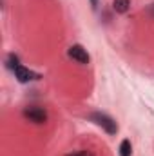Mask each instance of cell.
<instances>
[{"mask_svg":"<svg viewBox=\"0 0 154 156\" xmlns=\"http://www.w3.org/2000/svg\"><path fill=\"white\" fill-rule=\"evenodd\" d=\"M67 156H94V154H91L87 151H78V153H73V154H67Z\"/></svg>","mask_w":154,"mask_h":156,"instance_id":"7","label":"cell"},{"mask_svg":"<svg viewBox=\"0 0 154 156\" xmlns=\"http://www.w3.org/2000/svg\"><path fill=\"white\" fill-rule=\"evenodd\" d=\"M15 76L18 78V82L26 83V82H29V80H35V78H37V75H35V73H31L29 69H26V67L18 66V67L15 69Z\"/></svg>","mask_w":154,"mask_h":156,"instance_id":"4","label":"cell"},{"mask_svg":"<svg viewBox=\"0 0 154 156\" xmlns=\"http://www.w3.org/2000/svg\"><path fill=\"white\" fill-rule=\"evenodd\" d=\"M24 116L27 118L29 122H35V123H44L47 120L45 111L40 109V107H26L24 109Z\"/></svg>","mask_w":154,"mask_h":156,"instance_id":"3","label":"cell"},{"mask_svg":"<svg viewBox=\"0 0 154 156\" xmlns=\"http://www.w3.org/2000/svg\"><path fill=\"white\" fill-rule=\"evenodd\" d=\"M89 118H91V120H93L96 125L103 127V129H105L109 134H116V131H118V125H116V122H114L111 116H107V115H103V113H93Z\"/></svg>","mask_w":154,"mask_h":156,"instance_id":"1","label":"cell"},{"mask_svg":"<svg viewBox=\"0 0 154 156\" xmlns=\"http://www.w3.org/2000/svg\"><path fill=\"white\" fill-rule=\"evenodd\" d=\"M67 55H69L75 62L82 64V66L89 64V53H87V49H85L83 45H80V44L71 45V47H69V51H67Z\"/></svg>","mask_w":154,"mask_h":156,"instance_id":"2","label":"cell"},{"mask_svg":"<svg viewBox=\"0 0 154 156\" xmlns=\"http://www.w3.org/2000/svg\"><path fill=\"white\" fill-rule=\"evenodd\" d=\"M113 7L118 13H127L131 7V2L129 0H113Z\"/></svg>","mask_w":154,"mask_h":156,"instance_id":"5","label":"cell"},{"mask_svg":"<svg viewBox=\"0 0 154 156\" xmlns=\"http://www.w3.org/2000/svg\"><path fill=\"white\" fill-rule=\"evenodd\" d=\"M132 154V145L129 140H123L120 144V156H131Z\"/></svg>","mask_w":154,"mask_h":156,"instance_id":"6","label":"cell"}]
</instances>
